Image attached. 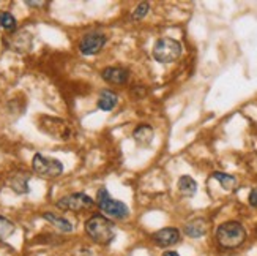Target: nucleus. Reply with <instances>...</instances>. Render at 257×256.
I'll use <instances>...</instances> for the list:
<instances>
[{"instance_id":"obj_1","label":"nucleus","mask_w":257,"mask_h":256,"mask_svg":"<svg viewBox=\"0 0 257 256\" xmlns=\"http://www.w3.org/2000/svg\"><path fill=\"white\" fill-rule=\"evenodd\" d=\"M87 236L93 242L99 243V245H109L115 237V228L114 223L104 215H93L87 220L85 223Z\"/></svg>"},{"instance_id":"obj_2","label":"nucleus","mask_w":257,"mask_h":256,"mask_svg":"<svg viewBox=\"0 0 257 256\" xmlns=\"http://www.w3.org/2000/svg\"><path fill=\"white\" fill-rule=\"evenodd\" d=\"M246 239V231L238 221H226L216 229V240L222 248H237Z\"/></svg>"},{"instance_id":"obj_3","label":"nucleus","mask_w":257,"mask_h":256,"mask_svg":"<svg viewBox=\"0 0 257 256\" xmlns=\"http://www.w3.org/2000/svg\"><path fill=\"white\" fill-rule=\"evenodd\" d=\"M182 55V44L174 38H160L153 46V57L160 63H172Z\"/></svg>"},{"instance_id":"obj_4","label":"nucleus","mask_w":257,"mask_h":256,"mask_svg":"<svg viewBox=\"0 0 257 256\" xmlns=\"http://www.w3.org/2000/svg\"><path fill=\"white\" fill-rule=\"evenodd\" d=\"M96 203H98L99 209H101V212L106 217H110V218H126L128 214H130L126 204L110 198V195H109V192L106 190V188H99V190H98Z\"/></svg>"},{"instance_id":"obj_5","label":"nucleus","mask_w":257,"mask_h":256,"mask_svg":"<svg viewBox=\"0 0 257 256\" xmlns=\"http://www.w3.org/2000/svg\"><path fill=\"white\" fill-rule=\"evenodd\" d=\"M32 168L38 176L46 177V179H54L59 177L63 173V164L57 158L44 157L41 153H35V157L32 160Z\"/></svg>"},{"instance_id":"obj_6","label":"nucleus","mask_w":257,"mask_h":256,"mask_svg":"<svg viewBox=\"0 0 257 256\" xmlns=\"http://www.w3.org/2000/svg\"><path fill=\"white\" fill-rule=\"evenodd\" d=\"M57 206L60 210H71V212H79V210H87L95 206L93 199L85 193H73L57 201Z\"/></svg>"},{"instance_id":"obj_7","label":"nucleus","mask_w":257,"mask_h":256,"mask_svg":"<svg viewBox=\"0 0 257 256\" xmlns=\"http://www.w3.org/2000/svg\"><path fill=\"white\" fill-rule=\"evenodd\" d=\"M106 35L101 32H90L81 40L79 43V51L84 55H93L96 52H99L103 49V46L106 44Z\"/></svg>"},{"instance_id":"obj_8","label":"nucleus","mask_w":257,"mask_h":256,"mask_svg":"<svg viewBox=\"0 0 257 256\" xmlns=\"http://www.w3.org/2000/svg\"><path fill=\"white\" fill-rule=\"evenodd\" d=\"M43 124H44V130L49 135L55 136V138H60V139H66L71 135V130L70 127L65 124L62 119L57 117H44L43 119Z\"/></svg>"},{"instance_id":"obj_9","label":"nucleus","mask_w":257,"mask_h":256,"mask_svg":"<svg viewBox=\"0 0 257 256\" xmlns=\"http://www.w3.org/2000/svg\"><path fill=\"white\" fill-rule=\"evenodd\" d=\"M153 242L160 247H171L180 240V231L177 228H163L160 231L153 232Z\"/></svg>"},{"instance_id":"obj_10","label":"nucleus","mask_w":257,"mask_h":256,"mask_svg":"<svg viewBox=\"0 0 257 256\" xmlns=\"http://www.w3.org/2000/svg\"><path fill=\"white\" fill-rule=\"evenodd\" d=\"M103 79L110 82V84H115V86H121V84H126L130 79V71L126 68H121V66H107V68L103 70L101 73Z\"/></svg>"},{"instance_id":"obj_11","label":"nucleus","mask_w":257,"mask_h":256,"mask_svg":"<svg viewBox=\"0 0 257 256\" xmlns=\"http://www.w3.org/2000/svg\"><path fill=\"white\" fill-rule=\"evenodd\" d=\"M133 138L138 144H141V146H149V144H152V141L155 138V131H153V128L150 125L142 124V125H138L136 128H134Z\"/></svg>"},{"instance_id":"obj_12","label":"nucleus","mask_w":257,"mask_h":256,"mask_svg":"<svg viewBox=\"0 0 257 256\" xmlns=\"http://www.w3.org/2000/svg\"><path fill=\"white\" fill-rule=\"evenodd\" d=\"M207 229H208V223L204 218H194L185 225V234L197 239V237H202L207 232Z\"/></svg>"},{"instance_id":"obj_13","label":"nucleus","mask_w":257,"mask_h":256,"mask_svg":"<svg viewBox=\"0 0 257 256\" xmlns=\"http://www.w3.org/2000/svg\"><path fill=\"white\" fill-rule=\"evenodd\" d=\"M118 103V97L109 89H103L98 97V108L101 111H112Z\"/></svg>"},{"instance_id":"obj_14","label":"nucleus","mask_w":257,"mask_h":256,"mask_svg":"<svg viewBox=\"0 0 257 256\" xmlns=\"http://www.w3.org/2000/svg\"><path fill=\"white\" fill-rule=\"evenodd\" d=\"M178 190H180L182 195L191 198L197 192V182L189 176H182L180 179H178Z\"/></svg>"},{"instance_id":"obj_15","label":"nucleus","mask_w":257,"mask_h":256,"mask_svg":"<svg viewBox=\"0 0 257 256\" xmlns=\"http://www.w3.org/2000/svg\"><path fill=\"white\" fill-rule=\"evenodd\" d=\"M43 218H44V220H48L51 225H54L55 228H57L59 231H62V232H71V231H73V225L70 223L68 220H65V218H62V217H57V215L52 214V212L43 214Z\"/></svg>"},{"instance_id":"obj_16","label":"nucleus","mask_w":257,"mask_h":256,"mask_svg":"<svg viewBox=\"0 0 257 256\" xmlns=\"http://www.w3.org/2000/svg\"><path fill=\"white\" fill-rule=\"evenodd\" d=\"M27 181H29V177L26 174H16V176L11 177L8 184H10V187L13 188V190L18 195H24V193L29 192V184H27Z\"/></svg>"},{"instance_id":"obj_17","label":"nucleus","mask_w":257,"mask_h":256,"mask_svg":"<svg viewBox=\"0 0 257 256\" xmlns=\"http://www.w3.org/2000/svg\"><path fill=\"white\" fill-rule=\"evenodd\" d=\"M213 179H216L221 184V187L224 188V190H227V192H232V190H235V188H237V179L233 176H230V174L215 173L213 174Z\"/></svg>"},{"instance_id":"obj_18","label":"nucleus","mask_w":257,"mask_h":256,"mask_svg":"<svg viewBox=\"0 0 257 256\" xmlns=\"http://www.w3.org/2000/svg\"><path fill=\"white\" fill-rule=\"evenodd\" d=\"M0 27L8 32H15L18 27V22H16L15 16L8 13V11H0Z\"/></svg>"},{"instance_id":"obj_19","label":"nucleus","mask_w":257,"mask_h":256,"mask_svg":"<svg viewBox=\"0 0 257 256\" xmlns=\"http://www.w3.org/2000/svg\"><path fill=\"white\" fill-rule=\"evenodd\" d=\"M15 232V225L13 221H10L8 218L0 215V240L8 239Z\"/></svg>"},{"instance_id":"obj_20","label":"nucleus","mask_w":257,"mask_h":256,"mask_svg":"<svg viewBox=\"0 0 257 256\" xmlns=\"http://www.w3.org/2000/svg\"><path fill=\"white\" fill-rule=\"evenodd\" d=\"M149 10H150V4L149 2H142L136 7V10L131 13V19L134 21H139V19H144L145 16H147L149 13Z\"/></svg>"},{"instance_id":"obj_21","label":"nucleus","mask_w":257,"mask_h":256,"mask_svg":"<svg viewBox=\"0 0 257 256\" xmlns=\"http://www.w3.org/2000/svg\"><path fill=\"white\" fill-rule=\"evenodd\" d=\"M249 204L252 207H257V188H252L249 193Z\"/></svg>"},{"instance_id":"obj_22","label":"nucleus","mask_w":257,"mask_h":256,"mask_svg":"<svg viewBox=\"0 0 257 256\" xmlns=\"http://www.w3.org/2000/svg\"><path fill=\"white\" fill-rule=\"evenodd\" d=\"M163 256H180V254H178L177 251H172V250H169V251H166Z\"/></svg>"}]
</instances>
